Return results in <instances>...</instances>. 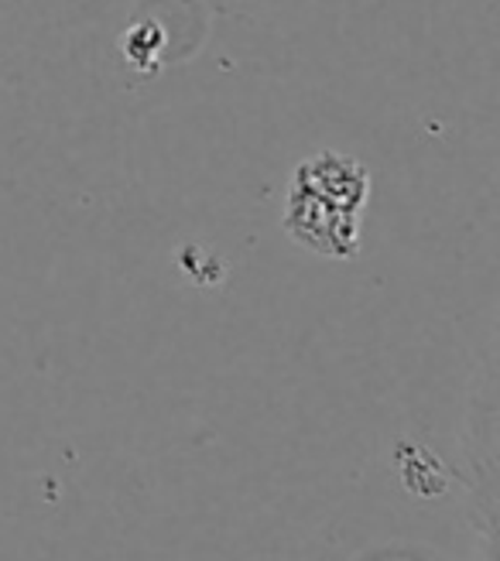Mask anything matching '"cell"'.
Listing matches in <instances>:
<instances>
[{
	"mask_svg": "<svg viewBox=\"0 0 500 561\" xmlns=\"http://www.w3.org/2000/svg\"><path fill=\"white\" fill-rule=\"evenodd\" d=\"M367 199V168L332 151L298 168L288 195V233L322 257H353L360 243V209Z\"/></svg>",
	"mask_w": 500,
	"mask_h": 561,
	"instance_id": "1",
	"label": "cell"
}]
</instances>
